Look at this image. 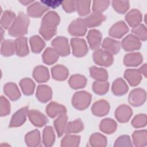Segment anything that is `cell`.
<instances>
[{
  "mask_svg": "<svg viewBox=\"0 0 147 147\" xmlns=\"http://www.w3.org/2000/svg\"><path fill=\"white\" fill-rule=\"evenodd\" d=\"M28 22V18L26 17L24 13H21L15 20L11 28L9 31V33L13 36L25 33Z\"/></svg>",
  "mask_w": 147,
  "mask_h": 147,
  "instance_id": "cell-1",
  "label": "cell"
},
{
  "mask_svg": "<svg viewBox=\"0 0 147 147\" xmlns=\"http://www.w3.org/2000/svg\"><path fill=\"white\" fill-rule=\"evenodd\" d=\"M99 51L96 52L94 53V57L96 63L100 64V65H105L111 64L113 60L111 55H109L106 52H102L101 51V50Z\"/></svg>",
  "mask_w": 147,
  "mask_h": 147,
  "instance_id": "cell-2",
  "label": "cell"
},
{
  "mask_svg": "<svg viewBox=\"0 0 147 147\" xmlns=\"http://www.w3.org/2000/svg\"><path fill=\"white\" fill-rule=\"evenodd\" d=\"M48 9V7L46 6L36 2L32 4V5L28 8L27 11L31 16H40Z\"/></svg>",
  "mask_w": 147,
  "mask_h": 147,
  "instance_id": "cell-3",
  "label": "cell"
},
{
  "mask_svg": "<svg viewBox=\"0 0 147 147\" xmlns=\"http://www.w3.org/2000/svg\"><path fill=\"white\" fill-rule=\"evenodd\" d=\"M26 108H24L17 111L13 116L10 123V126H15L21 125L25 120Z\"/></svg>",
  "mask_w": 147,
  "mask_h": 147,
  "instance_id": "cell-4",
  "label": "cell"
},
{
  "mask_svg": "<svg viewBox=\"0 0 147 147\" xmlns=\"http://www.w3.org/2000/svg\"><path fill=\"white\" fill-rule=\"evenodd\" d=\"M105 17L99 13H95L91 15L86 20V24L88 26H95L100 24L104 20Z\"/></svg>",
  "mask_w": 147,
  "mask_h": 147,
  "instance_id": "cell-5",
  "label": "cell"
},
{
  "mask_svg": "<svg viewBox=\"0 0 147 147\" xmlns=\"http://www.w3.org/2000/svg\"><path fill=\"white\" fill-rule=\"evenodd\" d=\"M89 42L90 44L91 48H94L99 47V44L100 42V35L99 32L95 30H91L89 33L88 36Z\"/></svg>",
  "mask_w": 147,
  "mask_h": 147,
  "instance_id": "cell-6",
  "label": "cell"
},
{
  "mask_svg": "<svg viewBox=\"0 0 147 147\" xmlns=\"http://www.w3.org/2000/svg\"><path fill=\"white\" fill-rule=\"evenodd\" d=\"M6 94L12 99H16L20 97L19 91L17 90V87L15 84L10 83L6 85L4 88Z\"/></svg>",
  "mask_w": 147,
  "mask_h": 147,
  "instance_id": "cell-7",
  "label": "cell"
},
{
  "mask_svg": "<svg viewBox=\"0 0 147 147\" xmlns=\"http://www.w3.org/2000/svg\"><path fill=\"white\" fill-rule=\"evenodd\" d=\"M91 2L87 1H78L76 2L78 11L80 15H86L89 12Z\"/></svg>",
  "mask_w": 147,
  "mask_h": 147,
  "instance_id": "cell-8",
  "label": "cell"
},
{
  "mask_svg": "<svg viewBox=\"0 0 147 147\" xmlns=\"http://www.w3.org/2000/svg\"><path fill=\"white\" fill-rule=\"evenodd\" d=\"M17 52L18 55H25L28 53V49L26 45V38H22L16 40Z\"/></svg>",
  "mask_w": 147,
  "mask_h": 147,
  "instance_id": "cell-9",
  "label": "cell"
},
{
  "mask_svg": "<svg viewBox=\"0 0 147 147\" xmlns=\"http://www.w3.org/2000/svg\"><path fill=\"white\" fill-rule=\"evenodd\" d=\"M14 13L10 11H6L5 12H4V14L1 20L2 25H3L6 28H8L7 27L11 24L12 20L14 18Z\"/></svg>",
  "mask_w": 147,
  "mask_h": 147,
  "instance_id": "cell-10",
  "label": "cell"
},
{
  "mask_svg": "<svg viewBox=\"0 0 147 147\" xmlns=\"http://www.w3.org/2000/svg\"><path fill=\"white\" fill-rule=\"evenodd\" d=\"M109 1H95L93 2V10L96 13H99L105 10L109 6Z\"/></svg>",
  "mask_w": 147,
  "mask_h": 147,
  "instance_id": "cell-11",
  "label": "cell"
},
{
  "mask_svg": "<svg viewBox=\"0 0 147 147\" xmlns=\"http://www.w3.org/2000/svg\"><path fill=\"white\" fill-rule=\"evenodd\" d=\"M113 6L114 8L120 13L125 12L129 7V2L128 1H113Z\"/></svg>",
  "mask_w": 147,
  "mask_h": 147,
  "instance_id": "cell-12",
  "label": "cell"
},
{
  "mask_svg": "<svg viewBox=\"0 0 147 147\" xmlns=\"http://www.w3.org/2000/svg\"><path fill=\"white\" fill-rule=\"evenodd\" d=\"M12 42L11 41H8V47H7V43L6 41L2 44V50H1V53L2 54L5 55L6 56H9L13 53V47H12Z\"/></svg>",
  "mask_w": 147,
  "mask_h": 147,
  "instance_id": "cell-13",
  "label": "cell"
},
{
  "mask_svg": "<svg viewBox=\"0 0 147 147\" xmlns=\"http://www.w3.org/2000/svg\"><path fill=\"white\" fill-rule=\"evenodd\" d=\"M10 106L7 100L1 97V115H5L9 112Z\"/></svg>",
  "mask_w": 147,
  "mask_h": 147,
  "instance_id": "cell-14",
  "label": "cell"
},
{
  "mask_svg": "<svg viewBox=\"0 0 147 147\" xmlns=\"http://www.w3.org/2000/svg\"><path fill=\"white\" fill-rule=\"evenodd\" d=\"M75 3L74 1H63V5L64 9L67 11H72L75 10Z\"/></svg>",
  "mask_w": 147,
  "mask_h": 147,
  "instance_id": "cell-15",
  "label": "cell"
},
{
  "mask_svg": "<svg viewBox=\"0 0 147 147\" xmlns=\"http://www.w3.org/2000/svg\"><path fill=\"white\" fill-rule=\"evenodd\" d=\"M42 3H43L44 5H47L49 6L52 7H56L58 6L59 5L63 3V1H41Z\"/></svg>",
  "mask_w": 147,
  "mask_h": 147,
  "instance_id": "cell-16",
  "label": "cell"
},
{
  "mask_svg": "<svg viewBox=\"0 0 147 147\" xmlns=\"http://www.w3.org/2000/svg\"><path fill=\"white\" fill-rule=\"evenodd\" d=\"M22 3H23L24 5H28L31 2H32L33 1H20Z\"/></svg>",
  "mask_w": 147,
  "mask_h": 147,
  "instance_id": "cell-17",
  "label": "cell"
}]
</instances>
